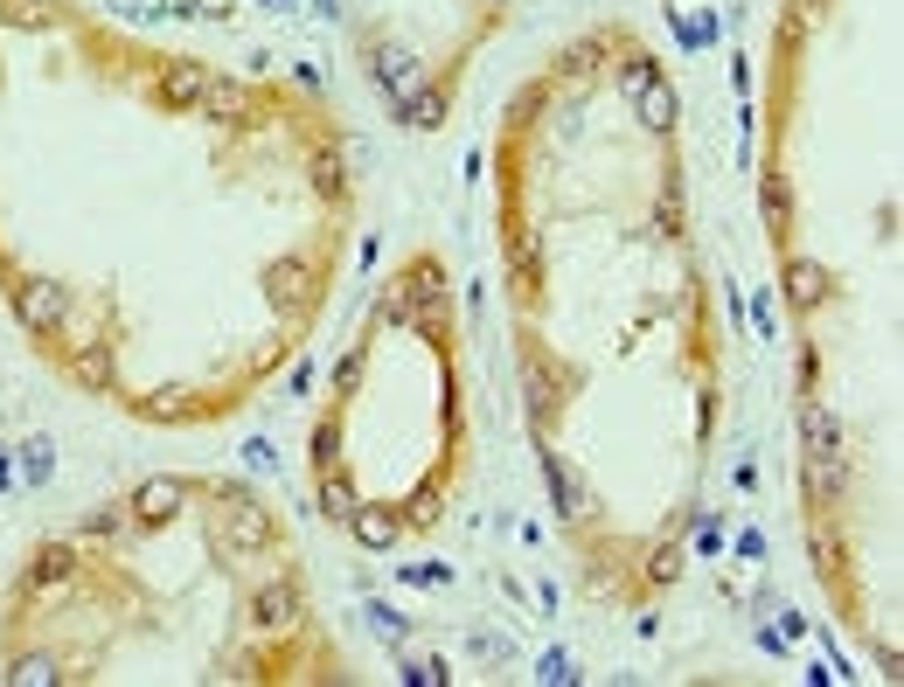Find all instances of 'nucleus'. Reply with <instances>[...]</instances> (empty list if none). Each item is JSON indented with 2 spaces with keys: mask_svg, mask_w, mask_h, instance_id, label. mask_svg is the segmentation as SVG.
Segmentation results:
<instances>
[{
  "mask_svg": "<svg viewBox=\"0 0 904 687\" xmlns=\"http://www.w3.org/2000/svg\"><path fill=\"white\" fill-rule=\"evenodd\" d=\"M181 501H188V480H175V472H160V480H140L133 486V528H167L181 514Z\"/></svg>",
  "mask_w": 904,
  "mask_h": 687,
  "instance_id": "nucleus-5",
  "label": "nucleus"
},
{
  "mask_svg": "<svg viewBox=\"0 0 904 687\" xmlns=\"http://www.w3.org/2000/svg\"><path fill=\"white\" fill-rule=\"evenodd\" d=\"M63 313H70V292L56 278H22V285H14V320H22L28 334H56V327H63Z\"/></svg>",
  "mask_w": 904,
  "mask_h": 687,
  "instance_id": "nucleus-3",
  "label": "nucleus"
},
{
  "mask_svg": "<svg viewBox=\"0 0 904 687\" xmlns=\"http://www.w3.org/2000/svg\"><path fill=\"white\" fill-rule=\"evenodd\" d=\"M800 445L807 451H842V431H835V410L828 403H800Z\"/></svg>",
  "mask_w": 904,
  "mask_h": 687,
  "instance_id": "nucleus-15",
  "label": "nucleus"
},
{
  "mask_svg": "<svg viewBox=\"0 0 904 687\" xmlns=\"http://www.w3.org/2000/svg\"><path fill=\"white\" fill-rule=\"evenodd\" d=\"M84 534H98V542H126V534H133V507H91L84 514Z\"/></svg>",
  "mask_w": 904,
  "mask_h": 687,
  "instance_id": "nucleus-18",
  "label": "nucleus"
},
{
  "mask_svg": "<svg viewBox=\"0 0 904 687\" xmlns=\"http://www.w3.org/2000/svg\"><path fill=\"white\" fill-rule=\"evenodd\" d=\"M543 472H550V501H557V514H563V521H578V514H585V480H578V466H571V458H550Z\"/></svg>",
  "mask_w": 904,
  "mask_h": 687,
  "instance_id": "nucleus-12",
  "label": "nucleus"
},
{
  "mask_svg": "<svg viewBox=\"0 0 904 687\" xmlns=\"http://www.w3.org/2000/svg\"><path fill=\"white\" fill-rule=\"evenodd\" d=\"M390 285H397V292H404L411 305H418V299H439V292H445V285H439V264H431V257H418L404 278H390Z\"/></svg>",
  "mask_w": 904,
  "mask_h": 687,
  "instance_id": "nucleus-19",
  "label": "nucleus"
},
{
  "mask_svg": "<svg viewBox=\"0 0 904 687\" xmlns=\"http://www.w3.org/2000/svg\"><path fill=\"white\" fill-rule=\"evenodd\" d=\"M828 264L821 257H786V299L800 305V313H814V305H828Z\"/></svg>",
  "mask_w": 904,
  "mask_h": 687,
  "instance_id": "nucleus-10",
  "label": "nucleus"
},
{
  "mask_svg": "<svg viewBox=\"0 0 904 687\" xmlns=\"http://www.w3.org/2000/svg\"><path fill=\"white\" fill-rule=\"evenodd\" d=\"M278 8H286V0H278Z\"/></svg>",
  "mask_w": 904,
  "mask_h": 687,
  "instance_id": "nucleus-33",
  "label": "nucleus"
},
{
  "mask_svg": "<svg viewBox=\"0 0 904 687\" xmlns=\"http://www.w3.org/2000/svg\"><path fill=\"white\" fill-rule=\"evenodd\" d=\"M495 8H501V0H495Z\"/></svg>",
  "mask_w": 904,
  "mask_h": 687,
  "instance_id": "nucleus-34",
  "label": "nucleus"
},
{
  "mask_svg": "<svg viewBox=\"0 0 904 687\" xmlns=\"http://www.w3.org/2000/svg\"><path fill=\"white\" fill-rule=\"evenodd\" d=\"M348 534L369 549V556H383V549H397L404 521H397V514H390L383 501H355V514H348Z\"/></svg>",
  "mask_w": 904,
  "mask_h": 687,
  "instance_id": "nucleus-8",
  "label": "nucleus"
},
{
  "mask_svg": "<svg viewBox=\"0 0 904 687\" xmlns=\"http://www.w3.org/2000/svg\"><path fill=\"white\" fill-rule=\"evenodd\" d=\"M355 501H362V493H355L348 472H328V480H320V514H328V521H348Z\"/></svg>",
  "mask_w": 904,
  "mask_h": 687,
  "instance_id": "nucleus-17",
  "label": "nucleus"
},
{
  "mask_svg": "<svg viewBox=\"0 0 904 687\" xmlns=\"http://www.w3.org/2000/svg\"><path fill=\"white\" fill-rule=\"evenodd\" d=\"M70 577H78V549L70 542H43L22 569V598H35V590H63Z\"/></svg>",
  "mask_w": 904,
  "mask_h": 687,
  "instance_id": "nucleus-7",
  "label": "nucleus"
},
{
  "mask_svg": "<svg viewBox=\"0 0 904 687\" xmlns=\"http://www.w3.org/2000/svg\"><path fill=\"white\" fill-rule=\"evenodd\" d=\"M522 389H530V417L536 424H550V369L530 354V369H522Z\"/></svg>",
  "mask_w": 904,
  "mask_h": 687,
  "instance_id": "nucleus-21",
  "label": "nucleus"
},
{
  "mask_svg": "<svg viewBox=\"0 0 904 687\" xmlns=\"http://www.w3.org/2000/svg\"><path fill=\"white\" fill-rule=\"evenodd\" d=\"M598 49H606V43H598V35H585V43H571V49H557V63H563V70H571V76H585Z\"/></svg>",
  "mask_w": 904,
  "mask_h": 687,
  "instance_id": "nucleus-25",
  "label": "nucleus"
},
{
  "mask_svg": "<svg viewBox=\"0 0 904 687\" xmlns=\"http://www.w3.org/2000/svg\"><path fill=\"white\" fill-rule=\"evenodd\" d=\"M195 111H210L216 125H258V119H265L258 91H251V84H230V76H210V91H202Z\"/></svg>",
  "mask_w": 904,
  "mask_h": 687,
  "instance_id": "nucleus-6",
  "label": "nucleus"
},
{
  "mask_svg": "<svg viewBox=\"0 0 904 687\" xmlns=\"http://www.w3.org/2000/svg\"><path fill=\"white\" fill-rule=\"evenodd\" d=\"M43 472H49V445L35 437V445H28V480H43Z\"/></svg>",
  "mask_w": 904,
  "mask_h": 687,
  "instance_id": "nucleus-31",
  "label": "nucleus"
},
{
  "mask_svg": "<svg viewBox=\"0 0 904 687\" xmlns=\"http://www.w3.org/2000/svg\"><path fill=\"white\" fill-rule=\"evenodd\" d=\"M654 76H662V70H654V56H627V63H619V84H627V98H640Z\"/></svg>",
  "mask_w": 904,
  "mask_h": 687,
  "instance_id": "nucleus-24",
  "label": "nucleus"
},
{
  "mask_svg": "<svg viewBox=\"0 0 904 687\" xmlns=\"http://www.w3.org/2000/svg\"><path fill=\"white\" fill-rule=\"evenodd\" d=\"M243 618H251L258 632H293V625L307 618V598H299L293 577H265L251 590V604H243Z\"/></svg>",
  "mask_w": 904,
  "mask_h": 687,
  "instance_id": "nucleus-2",
  "label": "nucleus"
},
{
  "mask_svg": "<svg viewBox=\"0 0 904 687\" xmlns=\"http://www.w3.org/2000/svg\"><path fill=\"white\" fill-rule=\"evenodd\" d=\"M786 208H794V195H786V181H765V216L786 222Z\"/></svg>",
  "mask_w": 904,
  "mask_h": 687,
  "instance_id": "nucleus-29",
  "label": "nucleus"
},
{
  "mask_svg": "<svg viewBox=\"0 0 904 687\" xmlns=\"http://www.w3.org/2000/svg\"><path fill=\"white\" fill-rule=\"evenodd\" d=\"M362 369H369V354H362V348H348L342 361H334V389H342V396H348V389H355V382H362Z\"/></svg>",
  "mask_w": 904,
  "mask_h": 687,
  "instance_id": "nucleus-26",
  "label": "nucleus"
},
{
  "mask_svg": "<svg viewBox=\"0 0 904 687\" xmlns=\"http://www.w3.org/2000/svg\"><path fill=\"white\" fill-rule=\"evenodd\" d=\"M8 680H14V687H49V680H56V660H49V653H22Z\"/></svg>",
  "mask_w": 904,
  "mask_h": 687,
  "instance_id": "nucleus-22",
  "label": "nucleus"
},
{
  "mask_svg": "<svg viewBox=\"0 0 904 687\" xmlns=\"http://www.w3.org/2000/svg\"><path fill=\"white\" fill-rule=\"evenodd\" d=\"M647 577L654 583H675V577H682V556H675V549H654V556H647Z\"/></svg>",
  "mask_w": 904,
  "mask_h": 687,
  "instance_id": "nucleus-28",
  "label": "nucleus"
},
{
  "mask_svg": "<svg viewBox=\"0 0 904 687\" xmlns=\"http://www.w3.org/2000/svg\"><path fill=\"white\" fill-rule=\"evenodd\" d=\"M210 542L223 549V556H237V563H258V556H272V542H278V528H272V514L251 501L243 486H216L210 493Z\"/></svg>",
  "mask_w": 904,
  "mask_h": 687,
  "instance_id": "nucleus-1",
  "label": "nucleus"
},
{
  "mask_svg": "<svg viewBox=\"0 0 904 687\" xmlns=\"http://www.w3.org/2000/svg\"><path fill=\"white\" fill-rule=\"evenodd\" d=\"M543 680H571V653H543Z\"/></svg>",
  "mask_w": 904,
  "mask_h": 687,
  "instance_id": "nucleus-30",
  "label": "nucleus"
},
{
  "mask_svg": "<svg viewBox=\"0 0 904 687\" xmlns=\"http://www.w3.org/2000/svg\"><path fill=\"white\" fill-rule=\"evenodd\" d=\"M307 174H313V195H342V160L334 153H313Z\"/></svg>",
  "mask_w": 904,
  "mask_h": 687,
  "instance_id": "nucleus-23",
  "label": "nucleus"
},
{
  "mask_svg": "<svg viewBox=\"0 0 904 687\" xmlns=\"http://www.w3.org/2000/svg\"><path fill=\"white\" fill-rule=\"evenodd\" d=\"M633 111H640V125H647V132H675V111H682V105H675V84L654 76V84L633 98Z\"/></svg>",
  "mask_w": 904,
  "mask_h": 687,
  "instance_id": "nucleus-14",
  "label": "nucleus"
},
{
  "mask_svg": "<svg viewBox=\"0 0 904 687\" xmlns=\"http://www.w3.org/2000/svg\"><path fill=\"white\" fill-rule=\"evenodd\" d=\"M0 22L22 28V35H43L49 28V0H0Z\"/></svg>",
  "mask_w": 904,
  "mask_h": 687,
  "instance_id": "nucleus-20",
  "label": "nucleus"
},
{
  "mask_svg": "<svg viewBox=\"0 0 904 687\" xmlns=\"http://www.w3.org/2000/svg\"><path fill=\"white\" fill-rule=\"evenodd\" d=\"M70 375H78L84 389H111V375H119L111 340H78V348H70Z\"/></svg>",
  "mask_w": 904,
  "mask_h": 687,
  "instance_id": "nucleus-11",
  "label": "nucleus"
},
{
  "mask_svg": "<svg viewBox=\"0 0 904 687\" xmlns=\"http://www.w3.org/2000/svg\"><path fill=\"white\" fill-rule=\"evenodd\" d=\"M807 458V501L828 507L842 493V451H800Z\"/></svg>",
  "mask_w": 904,
  "mask_h": 687,
  "instance_id": "nucleus-13",
  "label": "nucleus"
},
{
  "mask_svg": "<svg viewBox=\"0 0 904 687\" xmlns=\"http://www.w3.org/2000/svg\"><path fill=\"white\" fill-rule=\"evenodd\" d=\"M369 618H376V632H383L390 646H404V639H411V625H404V618H397V611H390V604H376Z\"/></svg>",
  "mask_w": 904,
  "mask_h": 687,
  "instance_id": "nucleus-27",
  "label": "nucleus"
},
{
  "mask_svg": "<svg viewBox=\"0 0 904 687\" xmlns=\"http://www.w3.org/2000/svg\"><path fill=\"white\" fill-rule=\"evenodd\" d=\"M265 285H272V299H278V305H299V313H307V305L320 299V285H313V264H307V257H278L272 272H265Z\"/></svg>",
  "mask_w": 904,
  "mask_h": 687,
  "instance_id": "nucleus-9",
  "label": "nucleus"
},
{
  "mask_svg": "<svg viewBox=\"0 0 904 687\" xmlns=\"http://www.w3.org/2000/svg\"><path fill=\"white\" fill-rule=\"evenodd\" d=\"M313 8H320V14H342V0H313Z\"/></svg>",
  "mask_w": 904,
  "mask_h": 687,
  "instance_id": "nucleus-32",
  "label": "nucleus"
},
{
  "mask_svg": "<svg viewBox=\"0 0 904 687\" xmlns=\"http://www.w3.org/2000/svg\"><path fill=\"white\" fill-rule=\"evenodd\" d=\"M397 119H404L411 132H439V125H445V98H439V91H411V98L397 105Z\"/></svg>",
  "mask_w": 904,
  "mask_h": 687,
  "instance_id": "nucleus-16",
  "label": "nucleus"
},
{
  "mask_svg": "<svg viewBox=\"0 0 904 687\" xmlns=\"http://www.w3.org/2000/svg\"><path fill=\"white\" fill-rule=\"evenodd\" d=\"M210 76H216V70L202 63V56H175V63L154 76V105H160V111H195L202 91H210Z\"/></svg>",
  "mask_w": 904,
  "mask_h": 687,
  "instance_id": "nucleus-4",
  "label": "nucleus"
}]
</instances>
